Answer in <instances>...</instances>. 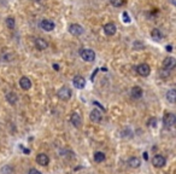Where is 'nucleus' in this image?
I'll list each match as a JSON object with an SVG mask.
<instances>
[{"instance_id": "nucleus-1", "label": "nucleus", "mask_w": 176, "mask_h": 174, "mask_svg": "<svg viewBox=\"0 0 176 174\" xmlns=\"http://www.w3.org/2000/svg\"><path fill=\"white\" fill-rule=\"evenodd\" d=\"M80 56H81V58H82L85 62H93V60L95 59V53H94V51H93V50H89V48L81 50Z\"/></svg>"}, {"instance_id": "nucleus-2", "label": "nucleus", "mask_w": 176, "mask_h": 174, "mask_svg": "<svg viewBox=\"0 0 176 174\" xmlns=\"http://www.w3.org/2000/svg\"><path fill=\"white\" fill-rule=\"evenodd\" d=\"M175 115L174 114H165L164 115V118H163V122H164V126L166 127V128H171L174 125H175Z\"/></svg>"}, {"instance_id": "nucleus-3", "label": "nucleus", "mask_w": 176, "mask_h": 174, "mask_svg": "<svg viewBox=\"0 0 176 174\" xmlns=\"http://www.w3.org/2000/svg\"><path fill=\"white\" fill-rule=\"evenodd\" d=\"M58 97L62 101H69L71 98V91L68 87H62L58 91Z\"/></svg>"}, {"instance_id": "nucleus-4", "label": "nucleus", "mask_w": 176, "mask_h": 174, "mask_svg": "<svg viewBox=\"0 0 176 174\" xmlns=\"http://www.w3.org/2000/svg\"><path fill=\"white\" fill-rule=\"evenodd\" d=\"M175 64H176V62L173 57L165 58L164 62H163V69H164V70H168V72H169V70H173V69L175 68Z\"/></svg>"}, {"instance_id": "nucleus-5", "label": "nucleus", "mask_w": 176, "mask_h": 174, "mask_svg": "<svg viewBox=\"0 0 176 174\" xmlns=\"http://www.w3.org/2000/svg\"><path fill=\"white\" fill-rule=\"evenodd\" d=\"M136 72L139 75H141V76H148L150 75V72H151V68H150V65L148 64H140V65H138V68H136Z\"/></svg>"}, {"instance_id": "nucleus-6", "label": "nucleus", "mask_w": 176, "mask_h": 174, "mask_svg": "<svg viewBox=\"0 0 176 174\" xmlns=\"http://www.w3.org/2000/svg\"><path fill=\"white\" fill-rule=\"evenodd\" d=\"M70 122L73 123L76 128L81 127V125H82L81 115H80V114H77V113H74V114H71V116H70Z\"/></svg>"}, {"instance_id": "nucleus-7", "label": "nucleus", "mask_w": 176, "mask_h": 174, "mask_svg": "<svg viewBox=\"0 0 176 174\" xmlns=\"http://www.w3.org/2000/svg\"><path fill=\"white\" fill-rule=\"evenodd\" d=\"M73 84L76 88L82 89V88H85V86H86V80H85L82 76H75V77H74Z\"/></svg>"}, {"instance_id": "nucleus-8", "label": "nucleus", "mask_w": 176, "mask_h": 174, "mask_svg": "<svg viewBox=\"0 0 176 174\" xmlns=\"http://www.w3.org/2000/svg\"><path fill=\"white\" fill-rule=\"evenodd\" d=\"M69 31H70V34H73L75 36H78L83 33V28L80 24H71L69 27Z\"/></svg>"}, {"instance_id": "nucleus-9", "label": "nucleus", "mask_w": 176, "mask_h": 174, "mask_svg": "<svg viewBox=\"0 0 176 174\" xmlns=\"http://www.w3.org/2000/svg\"><path fill=\"white\" fill-rule=\"evenodd\" d=\"M152 164H153L154 167L161 168V167H163V166L165 164V159H164L162 155H156V156L152 159Z\"/></svg>"}, {"instance_id": "nucleus-10", "label": "nucleus", "mask_w": 176, "mask_h": 174, "mask_svg": "<svg viewBox=\"0 0 176 174\" xmlns=\"http://www.w3.org/2000/svg\"><path fill=\"white\" fill-rule=\"evenodd\" d=\"M104 31H105L106 35L112 36V35L116 34V26H115L114 23H107V24L104 27Z\"/></svg>"}, {"instance_id": "nucleus-11", "label": "nucleus", "mask_w": 176, "mask_h": 174, "mask_svg": "<svg viewBox=\"0 0 176 174\" xmlns=\"http://www.w3.org/2000/svg\"><path fill=\"white\" fill-rule=\"evenodd\" d=\"M90 120L93 121V122H97V123H99L100 121H102V118H103V116H102V113L99 111V110H97V109H94V110H92V113H90Z\"/></svg>"}, {"instance_id": "nucleus-12", "label": "nucleus", "mask_w": 176, "mask_h": 174, "mask_svg": "<svg viewBox=\"0 0 176 174\" xmlns=\"http://www.w3.org/2000/svg\"><path fill=\"white\" fill-rule=\"evenodd\" d=\"M54 23L52 22V21H50V19H44L42 22H41V28L46 30V31H51V30H53L54 29Z\"/></svg>"}, {"instance_id": "nucleus-13", "label": "nucleus", "mask_w": 176, "mask_h": 174, "mask_svg": "<svg viewBox=\"0 0 176 174\" xmlns=\"http://www.w3.org/2000/svg\"><path fill=\"white\" fill-rule=\"evenodd\" d=\"M36 162H38L40 166H47L48 162H50V159H48V156L45 155V154H39V155L36 156Z\"/></svg>"}, {"instance_id": "nucleus-14", "label": "nucleus", "mask_w": 176, "mask_h": 174, "mask_svg": "<svg viewBox=\"0 0 176 174\" xmlns=\"http://www.w3.org/2000/svg\"><path fill=\"white\" fill-rule=\"evenodd\" d=\"M35 46H36V48L38 50H46L47 47H48V43L45 40V39H41V38H39V39H36L35 40Z\"/></svg>"}, {"instance_id": "nucleus-15", "label": "nucleus", "mask_w": 176, "mask_h": 174, "mask_svg": "<svg viewBox=\"0 0 176 174\" xmlns=\"http://www.w3.org/2000/svg\"><path fill=\"white\" fill-rule=\"evenodd\" d=\"M132 97L135 99H140L142 97V88L139 86H134L132 88Z\"/></svg>"}, {"instance_id": "nucleus-16", "label": "nucleus", "mask_w": 176, "mask_h": 174, "mask_svg": "<svg viewBox=\"0 0 176 174\" xmlns=\"http://www.w3.org/2000/svg\"><path fill=\"white\" fill-rule=\"evenodd\" d=\"M19 86L22 87L23 89H29L30 87H31V81L29 80V77L23 76V77L19 80Z\"/></svg>"}, {"instance_id": "nucleus-17", "label": "nucleus", "mask_w": 176, "mask_h": 174, "mask_svg": "<svg viewBox=\"0 0 176 174\" xmlns=\"http://www.w3.org/2000/svg\"><path fill=\"white\" fill-rule=\"evenodd\" d=\"M128 164L132 168H139L140 164H141V161H140V159H138V157H130L129 161H128Z\"/></svg>"}, {"instance_id": "nucleus-18", "label": "nucleus", "mask_w": 176, "mask_h": 174, "mask_svg": "<svg viewBox=\"0 0 176 174\" xmlns=\"http://www.w3.org/2000/svg\"><path fill=\"white\" fill-rule=\"evenodd\" d=\"M17 99H18V98H17V94H16L15 92H9V93L6 94V101L9 102L10 104H12V105L17 103Z\"/></svg>"}, {"instance_id": "nucleus-19", "label": "nucleus", "mask_w": 176, "mask_h": 174, "mask_svg": "<svg viewBox=\"0 0 176 174\" xmlns=\"http://www.w3.org/2000/svg\"><path fill=\"white\" fill-rule=\"evenodd\" d=\"M166 99L170 102V103H175V99H176V91L175 89H170V91H168V93H166Z\"/></svg>"}, {"instance_id": "nucleus-20", "label": "nucleus", "mask_w": 176, "mask_h": 174, "mask_svg": "<svg viewBox=\"0 0 176 174\" xmlns=\"http://www.w3.org/2000/svg\"><path fill=\"white\" fill-rule=\"evenodd\" d=\"M151 35H152V38H153L156 41H159V40H162V38H163V35H162L159 29H153L152 33H151Z\"/></svg>"}, {"instance_id": "nucleus-21", "label": "nucleus", "mask_w": 176, "mask_h": 174, "mask_svg": "<svg viewBox=\"0 0 176 174\" xmlns=\"http://www.w3.org/2000/svg\"><path fill=\"white\" fill-rule=\"evenodd\" d=\"M94 161H95L97 163L104 162V161H105V154H104V152H100V151L95 152V154H94Z\"/></svg>"}, {"instance_id": "nucleus-22", "label": "nucleus", "mask_w": 176, "mask_h": 174, "mask_svg": "<svg viewBox=\"0 0 176 174\" xmlns=\"http://www.w3.org/2000/svg\"><path fill=\"white\" fill-rule=\"evenodd\" d=\"M110 2L115 6V7H121V6H123L124 5V0H110Z\"/></svg>"}, {"instance_id": "nucleus-23", "label": "nucleus", "mask_w": 176, "mask_h": 174, "mask_svg": "<svg viewBox=\"0 0 176 174\" xmlns=\"http://www.w3.org/2000/svg\"><path fill=\"white\" fill-rule=\"evenodd\" d=\"M6 24H7V27L10 29H14V27H15V19L11 18V17L7 18V19H6Z\"/></svg>"}, {"instance_id": "nucleus-24", "label": "nucleus", "mask_w": 176, "mask_h": 174, "mask_svg": "<svg viewBox=\"0 0 176 174\" xmlns=\"http://www.w3.org/2000/svg\"><path fill=\"white\" fill-rule=\"evenodd\" d=\"M123 21H124V23H129L130 22V18H129V16L127 12H123Z\"/></svg>"}, {"instance_id": "nucleus-25", "label": "nucleus", "mask_w": 176, "mask_h": 174, "mask_svg": "<svg viewBox=\"0 0 176 174\" xmlns=\"http://www.w3.org/2000/svg\"><path fill=\"white\" fill-rule=\"evenodd\" d=\"M29 174H41V172H39V171L35 169V168H31L29 171Z\"/></svg>"}, {"instance_id": "nucleus-26", "label": "nucleus", "mask_w": 176, "mask_h": 174, "mask_svg": "<svg viewBox=\"0 0 176 174\" xmlns=\"http://www.w3.org/2000/svg\"><path fill=\"white\" fill-rule=\"evenodd\" d=\"M151 125H152V127H156V126H157V120H156V118H152V120H151Z\"/></svg>"}, {"instance_id": "nucleus-27", "label": "nucleus", "mask_w": 176, "mask_h": 174, "mask_svg": "<svg viewBox=\"0 0 176 174\" xmlns=\"http://www.w3.org/2000/svg\"><path fill=\"white\" fill-rule=\"evenodd\" d=\"M166 50H168V51H169V52H171V51H173V47H171V46H170V45H169V46H168V47H166Z\"/></svg>"}, {"instance_id": "nucleus-28", "label": "nucleus", "mask_w": 176, "mask_h": 174, "mask_svg": "<svg viewBox=\"0 0 176 174\" xmlns=\"http://www.w3.org/2000/svg\"><path fill=\"white\" fill-rule=\"evenodd\" d=\"M53 68H54V70H59V65H58V64H54V65H53Z\"/></svg>"}, {"instance_id": "nucleus-29", "label": "nucleus", "mask_w": 176, "mask_h": 174, "mask_svg": "<svg viewBox=\"0 0 176 174\" xmlns=\"http://www.w3.org/2000/svg\"><path fill=\"white\" fill-rule=\"evenodd\" d=\"M144 159L148 160V155H147V152H144Z\"/></svg>"}]
</instances>
